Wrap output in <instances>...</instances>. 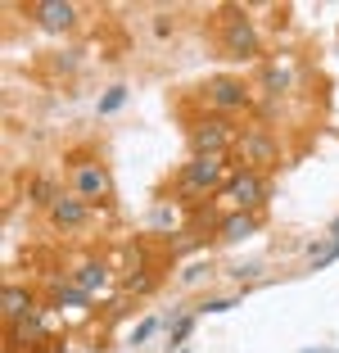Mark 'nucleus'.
<instances>
[{
    "label": "nucleus",
    "mask_w": 339,
    "mask_h": 353,
    "mask_svg": "<svg viewBox=\"0 0 339 353\" xmlns=\"http://www.w3.org/2000/svg\"><path fill=\"white\" fill-rule=\"evenodd\" d=\"M72 195L86 199V204H104V199L113 195V176L104 163H95V159H77L72 163Z\"/></svg>",
    "instance_id": "1"
},
{
    "label": "nucleus",
    "mask_w": 339,
    "mask_h": 353,
    "mask_svg": "<svg viewBox=\"0 0 339 353\" xmlns=\"http://www.w3.org/2000/svg\"><path fill=\"white\" fill-rule=\"evenodd\" d=\"M222 154H208V159H190V163L181 168V195H213L217 186H222Z\"/></svg>",
    "instance_id": "2"
},
{
    "label": "nucleus",
    "mask_w": 339,
    "mask_h": 353,
    "mask_svg": "<svg viewBox=\"0 0 339 353\" xmlns=\"http://www.w3.org/2000/svg\"><path fill=\"white\" fill-rule=\"evenodd\" d=\"M226 199L236 204V213H258V208L267 204V176L240 168V172L226 181Z\"/></svg>",
    "instance_id": "3"
},
{
    "label": "nucleus",
    "mask_w": 339,
    "mask_h": 353,
    "mask_svg": "<svg viewBox=\"0 0 339 353\" xmlns=\"http://www.w3.org/2000/svg\"><path fill=\"white\" fill-rule=\"evenodd\" d=\"M231 141H240V136H236V127L226 123V118H204V123H195V132H190L195 159H208V154H222L226 159Z\"/></svg>",
    "instance_id": "4"
},
{
    "label": "nucleus",
    "mask_w": 339,
    "mask_h": 353,
    "mask_svg": "<svg viewBox=\"0 0 339 353\" xmlns=\"http://www.w3.org/2000/svg\"><path fill=\"white\" fill-rule=\"evenodd\" d=\"M204 100H208V109H217V118L222 114H236V109H249V86L240 82V77H208V86H204Z\"/></svg>",
    "instance_id": "5"
},
{
    "label": "nucleus",
    "mask_w": 339,
    "mask_h": 353,
    "mask_svg": "<svg viewBox=\"0 0 339 353\" xmlns=\"http://www.w3.org/2000/svg\"><path fill=\"white\" fill-rule=\"evenodd\" d=\"M236 150H240V159H245L249 172L276 168V159H280V145H276V136H271V132H240Z\"/></svg>",
    "instance_id": "6"
},
{
    "label": "nucleus",
    "mask_w": 339,
    "mask_h": 353,
    "mask_svg": "<svg viewBox=\"0 0 339 353\" xmlns=\"http://www.w3.org/2000/svg\"><path fill=\"white\" fill-rule=\"evenodd\" d=\"M222 46H226V54L231 59H258V32H254V23L249 19H231V23H222Z\"/></svg>",
    "instance_id": "7"
},
{
    "label": "nucleus",
    "mask_w": 339,
    "mask_h": 353,
    "mask_svg": "<svg viewBox=\"0 0 339 353\" xmlns=\"http://www.w3.org/2000/svg\"><path fill=\"white\" fill-rule=\"evenodd\" d=\"M32 19L45 32H68V28H77V5H68V0H37Z\"/></svg>",
    "instance_id": "8"
},
{
    "label": "nucleus",
    "mask_w": 339,
    "mask_h": 353,
    "mask_svg": "<svg viewBox=\"0 0 339 353\" xmlns=\"http://www.w3.org/2000/svg\"><path fill=\"white\" fill-rule=\"evenodd\" d=\"M86 218H91V204H86V199H77V195H59L50 204V222L59 231H77Z\"/></svg>",
    "instance_id": "9"
},
{
    "label": "nucleus",
    "mask_w": 339,
    "mask_h": 353,
    "mask_svg": "<svg viewBox=\"0 0 339 353\" xmlns=\"http://www.w3.org/2000/svg\"><path fill=\"white\" fill-rule=\"evenodd\" d=\"M28 312H37V299H32V290H23V285H5L0 290V317L5 322H23Z\"/></svg>",
    "instance_id": "10"
},
{
    "label": "nucleus",
    "mask_w": 339,
    "mask_h": 353,
    "mask_svg": "<svg viewBox=\"0 0 339 353\" xmlns=\"http://www.w3.org/2000/svg\"><path fill=\"white\" fill-rule=\"evenodd\" d=\"M258 231V213H226L222 227H217V240L222 245H236V240H249Z\"/></svg>",
    "instance_id": "11"
},
{
    "label": "nucleus",
    "mask_w": 339,
    "mask_h": 353,
    "mask_svg": "<svg viewBox=\"0 0 339 353\" xmlns=\"http://www.w3.org/2000/svg\"><path fill=\"white\" fill-rule=\"evenodd\" d=\"M14 331V344H41L45 340V322H41V312H28L23 322L10 326Z\"/></svg>",
    "instance_id": "12"
},
{
    "label": "nucleus",
    "mask_w": 339,
    "mask_h": 353,
    "mask_svg": "<svg viewBox=\"0 0 339 353\" xmlns=\"http://www.w3.org/2000/svg\"><path fill=\"white\" fill-rule=\"evenodd\" d=\"M72 281H77V285H82L86 294H100L104 285H109V268H104V263H82Z\"/></svg>",
    "instance_id": "13"
},
{
    "label": "nucleus",
    "mask_w": 339,
    "mask_h": 353,
    "mask_svg": "<svg viewBox=\"0 0 339 353\" xmlns=\"http://www.w3.org/2000/svg\"><path fill=\"white\" fill-rule=\"evenodd\" d=\"M195 317H199V312H185V317H176V322L167 326V344H172V349H176V344H181L190 331H195Z\"/></svg>",
    "instance_id": "14"
},
{
    "label": "nucleus",
    "mask_w": 339,
    "mask_h": 353,
    "mask_svg": "<svg viewBox=\"0 0 339 353\" xmlns=\"http://www.w3.org/2000/svg\"><path fill=\"white\" fill-rule=\"evenodd\" d=\"M123 104H127V86H109V91H104V100H100V118L104 114H118Z\"/></svg>",
    "instance_id": "15"
},
{
    "label": "nucleus",
    "mask_w": 339,
    "mask_h": 353,
    "mask_svg": "<svg viewBox=\"0 0 339 353\" xmlns=\"http://www.w3.org/2000/svg\"><path fill=\"white\" fill-rule=\"evenodd\" d=\"M32 199H37V204H45V208H50L54 199H59V190H54V181H45V176H41V181L32 186Z\"/></svg>",
    "instance_id": "16"
},
{
    "label": "nucleus",
    "mask_w": 339,
    "mask_h": 353,
    "mask_svg": "<svg viewBox=\"0 0 339 353\" xmlns=\"http://www.w3.org/2000/svg\"><path fill=\"white\" fill-rule=\"evenodd\" d=\"M154 331H158V322H154V317H150V322H141V326L132 331V344H145V340H150Z\"/></svg>",
    "instance_id": "17"
},
{
    "label": "nucleus",
    "mask_w": 339,
    "mask_h": 353,
    "mask_svg": "<svg viewBox=\"0 0 339 353\" xmlns=\"http://www.w3.org/2000/svg\"><path fill=\"white\" fill-rule=\"evenodd\" d=\"M289 86V73H280V68H267V91H285Z\"/></svg>",
    "instance_id": "18"
},
{
    "label": "nucleus",
    "mask_w": 339,
    "mask_h": 353,
    "mask_svg": "<svg viewBox=\"0 0 339 353\" xmlns=\"http://www.w3.org/2000/svg\"><path fill=\"white\" fill-rule=\"evenodd\" d=\"M204 276H208V263H195V268H185L181 281H185V285H195V281H204Z\"/></svg>",
    "instance_id": "19"
},
{
    "label": "nucleus",
    "mask_w": 339,
    "mask_h": 353,
    "mask_svg": "<svg viewBox=\"0 0 339 353\" xmlns=\"http://www.w3.org/2000/svg\"><path fill=\"white\" fill-rule=\"evenodd\" d=\"M231 303H236V299H231V294H226V299H208L204 308H195V312H226V308H231Z\"/></svg>",
    "instance_id": "20"
},
{
    "label": "nucleus",
    "mask_w": 339,
    "mask_h": 353,
    "mask_svg": "<svg viewBox=\"0 0 339 353\" xmlns=\"http://www.w3.org/2000/svg\"><path fill=\"white\" fill-rule=\"evenodd\" d=\"M303 353H321V349H303Z\"/></svg>",
    "instance_id": "21"
},
{
    "label": "nucleus",
    "mask_w": 339,
    "mask_h": 353,
    "mask_svg": "<svg viewBox=\"0 0 339 353\" xmlns=\"http://www.w3.org/2000/svg\"><path fill=\"white\" fill-rule=\"evenodd\" d=\"M335 240H339V222H335Z\"/></svg>",
    "instance_id": "22"
},
{
    "label": "nucleus",
    "mask_w": 339,
    "mask_h": 353,
    "mask_svg": "<svg viewBox=\"0 0 339 353\" xmlns=\"http://www.w3.org/2000/svg\"><path fill=\"white\" fill-rule=\"evenodd\" d=\"M181 353H185V349H181Z\"/></svg>",
    "instance_id": "23"
}]
</instances>
